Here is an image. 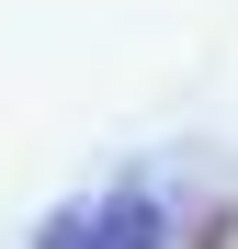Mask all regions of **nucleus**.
I'll use <instances>...</instances> for the list:
<instances>
[{
	"mask_svg": "<svg viewBox=\"0 0 238 249\" xmlns=\"http://www.w3.org/2000/svg\"><path fill=\"white\" fill-rule=\"evenodd\" d=\"M34 249H170V193L147 170H113L91 193H68L57 215L34 227Z\"/></svg>",
	"mask_w": 238,
	"mask_h": 249,
	"instance_id": "1",
	"label": "nucleus"
}]
</instances>
